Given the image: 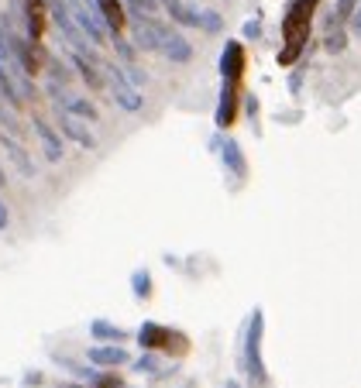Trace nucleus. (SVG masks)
<instances>
[{
	"label": "nucleus",
	"instance_id": "obj_32",
	"mask_svg": "<svg viewBox=\"0 0 361 388\" xmlns=\"http://www.w3.org/2000/svg\"><path fill=\"white\" fill-rule=\"evenodd\" d=\"M351 31H355V35L361 38V4L355 7V14H351Z\"/></svg>",
	"mask_w": 361,
	"mask_h": 388
},
{
	"label": "nucleus",
	"instance_id": "obj_8",
	"mask_svg": "<svg viewBox=\"0 0 361 388\" xmlns=\"http://www.w3.org/2000/svg\"><path fill=\"white\" fill-rule=\"evenodd\" d=\"M86 361L93 368H124L131 365V354L124 350V344H93L86 350Z\"/></svg>",
	"mask_w": 361,
	"mask_h": 388
},
{
	"label": "nucleus",
	"instance_id": "obj_24",
	"mask_svg": "<svg viewBox=\"0 0 361 388\" xmlns=\"http://www.w3.org/2000/svg\"><path fill=\"white\" fill-rule=\"evenodd\" d=\"M358 4L361 0H338V7H334V14H330V28H341L344 21H351V14H355Z\"/></svg>",
	"mask_w": 361,
	"mask_h": 388
},
{
	"label": "nucleus",
	"instance_id": "obj_18",
	"mask_svg": "<svg viewBox=\"0 0 361 388\" xmlns=\"http://www.w3.org/2000/svg\"><path fill=\"white\" fill-rule=\"evenodd\" d=\"M90 337L100 340V344H124V340H131V333L124 330V327L107 323V320H93V323H90Z\"/></svg>",
	"mask_w": 361,
	"mask_h": 388
},
{
	"label": "nucleus",
	"instance_id": "obj_5",
	"mask_svg": "<svg viewBox=\"0 0 361 388\" xmlns=\"http://www.w3.org/2000/svg\"><path fill=\"white\" fill-rule=\"evenodd\" d=\"M69 7V14H73V21L83 28V35L93 41V45H103V41H110V31H107V24H103V18L97 14V7H86L83 0H69L66 4Z\"/></svg>",
	"mask_w": 361,
	"mask_h": 388
},
{
	"label": "nucleus",
	"instance_id": "obj_6",
	"mask_svg": "<svg viewBox=\"0 0 361 388\" xmlns=\"http://www.w3.org/2000/svg\"><path fill=\"white\" fill-rule=\"evenodd\" d=\"M165 28H169V24H162V21H155V18H131L135 48H141V52H159Z\"/></svg>",
	"mask_w": 361,
	"mask_h": 388
},
{
	"label": "nucleus",
	"instance_id": "obj_20",
	"mask_svg": "<svg viewBox=\"0 0 361 388\" xmlns=\"http://www.w3.org/2000/svg\"><path fill=\"white\" fill-rule=\"evenodd\" d=\"M131 292H135V299H152V272L148 268H135L131 272Z\"/></svg>",
	"mask_w": 361,
	"mask_h": 388
},
{
	"label": "nucleus",
	"instance_id": "obj_36",
	"mask_svg": "<svg viewBox=\"0 0 361 388\" xmlns=\"http://www.w3.org/2000/svg\"><path fill=\"white\" fill-rule=\"evenodd\" d=\"M59 388H83L80 382H59Z\"/></svg>",
	"mask_w": 361,
	"mask_h": 388
},
{
	"label": "nucleus",
	"instance_id": "obj_7",
	"mask_svg": "<svg viewBox=\"0 0 361 388\" xmlns=\"http://www.w3.org/2000/svg\"><path fill=\"white\" fill-rule=\"evenodd\" d=\"M238 107H241V83H227V79H224L221 103H217V114H214V120H217L221 131H227V127L238 120Z\"/></svg>",
	"mask_w": 361,
	"mask_h": 388
},
{
	"label": "nucleus",
	"instance_id": "obj_29",
	"mask_svg": "<svg viewBox=\"0 0 361 388\" xmlns=\"http://www.w3.org/2000/svg\"><path fill=\"white\" fill-rule=\"evenodd\" d=\"M114 48H117V56L120 62H135V41H127V38H120V35H114Z\"/></svg>",
	"mask_w": 361,
	"mask_h": 388
},
{
	"label": "nucleus",
	"instance_id": "obj_3",
	"mask_svg": "<svg viewBox=\"0 0 361 388\" xmlns=\"http://www.w3.org/2000/svg\"><path fill=\"white\" fill-rule=\"evenodd\" d=\"M138 344L141 350H169L172 357H186L189 354V337L182 330H172V327H162V323H141L138 327Z\"/></svg>",
	"mask_w": 361,
	"mask_h": 388
},
{
	"label": "nucleus",
	"instance_id": "obj_25",
	"mask_svg": "<svg viewBox=\"0 0 361 388\" xmlns=\"http://www.w3.org/2000/svg\"><path fill=\"white\" fill-rule=\"evenodd\" d=\"M90 385L93 388H124V378H120L117 371H97V378H93V382H90Z\"/></svg>",
	"mask_w": 361,
	"mask_h": 388
},
{
	"label": "nucleus",
	"instance_id": "obj_31",
	"mask_svg": "<svg viewBox=\"0 0 361 388\" xmlns=\"http://www.w3.org/2000/svg\"><path fill=\"white\" fill-rule=\"evenodd\" d=\"M11 227V210H7V203L0 199V231H7Z\"/></svg>",
	"mask_w": 361,
	"mask_h": 388
},
{
	"label": "nucleus",
	"instance_id": "obj_16",
	"mask_svg": "<svg viewBox=\"0 0 361 388\" xmlns=\"http://www.w3.org/2000/svg\"><path fill=\"white\" fill-rule=\"evenodd\" d=\"M221 158H224V169L231 175H238V179H244L248 175V158H244V152H241V145L234 141V137H227L221 145Z\"/></svg>",
	"mask_w": 361,
	"mask_h": 388
},
{
	"label": "nucleus",
	"instance_id": "obj_35",
	"mask_svg": "<svg viewBox=\"0 0 361 388\" xmlns=\"http://www.w3.org/2000/svg\"><path fill=\"white\" fill-rule=\"evenodd\" d=\"M300 83H303V73H293V79H289V90H293V93H300Z\"/></svg>",
	"mask_w": 361,
	"mask_h": 388
},
{
	"label": "nucleus",
	"instance_id": "obj_23",
	"mask_svg": "<svg viewBox=\"0 0 361 388\" xmlns=\"http://www.w3.org/2000/svg\"><path fill=\"white\" fill-rule=\"evenodd\" d=\"M131 371H138V374H159V354L155 350H145L138 361H131Z\"/></svg>",
	"mask_w": 361,
	"mask_h": 388
},
{
	"label": "nucleus",
	"instance_id": "obj_2",
	"mask_svg": "<svg viewBox=\"0 0 361 388\" xmlns=\"http://www.w3.org/2000/svg\"><path fill=\"white\" fill-rule=\"evenodd\" d=\"M261 333H265V313L261 306L251 310L248 320V333H244V374L251 388H268V371H265V357H261Z\"/></svg>",
	"mask_w": 361,
	"mask_h": 388
},
{
	"label": "nucleus",
	"instance_id": "obj_12",
	"mask_svg": "<svg viewBox=\"0 0 361 388\" xmlns=\"http://www.w3.org/2000/svg\"><path fill=\"white\" fill-rule=\"evenodd\" d=\"M35 135H38L41 141V152H45V158L48 162H62V155H66V145H62V135L45 120V117H35Z\"/></svg>",
	"mask_w": 361,
	"mask_h": 388
},
{
	"label": "nucleus",
	"instance_id": "obj_33",
	"mask_svg": "<svg viewBox=\"0 0 361 388\" xmlns=\"http://www.w3.org/2000/svg\"><path fill=\"white\" fill-rule=\"evenodd\" d=\"M24 385H41V371H28L24 374Z\"/></svg>",
	"mask_w": 361,
	"mask_h": 388
},
{
	"label": "nucleus",
	"instance_id": "obj_19",
	"mask_svg": "<svg viewBox=\"0 0 361 388\" xmlns=\"http://www.w3.org/2000/svg\"><path fill=\"white\" fill-rule=\"evenodd\" d=\"M0 100H4L11 110H21V107H24V97H21L18 83H14V76L7 73V65H4V62H0Z\"/></svg>",
	"mask_w": 361,
	"mask_h": 388
},
{
	"label": "nucleus",
	"instance_id": "obj_22",
	"mask_svg": "<svg viewBox=\"0 0 361 388\" xmlns=\"http://www.w3.org/2000/svg\"><path fill=\"white\" fill-rule=\"evenodd\" d=\"M56 361H59L62 368H66L69 374H73V378H80V382H93V378H97V368H86V365H76L73 357H56Z\"/></svg>",
	"mask_w": 361,
	"mask_h": 388
},
{
	"label": "nucleus",
	"instance_id": "obj_1",
	"mask_svg": "<svg viewBox=\"0 0 361 388\" xmlns=\"http://www.w3.org/2000/svg\"><path fill=\"white\" fill-rule=\"evenodd\" d=\"M320 0H289L286 14H282V52L279 65H296L310 41V28H313V11Z\"/></svg>",
	"mask_w": 361,
	"mask_h": 388
},
{
	"label": "nucleus",
	"instance_id": "obj_11",
	"mask_svg": "<svg viewBox=\"0 0 361 388\" xmlns=\"http://www.w3.org/2000/svg\"><path fill=\"white\" fill-rule=\"evenodd\" d=\"M0 148H4L7 162H11V165H14V169H18V172L24 175V179H35V175H38V169H35L31 155H28V152L21 148L18 137H14V135H0Z\"/></svg>",
	"mask_w": 361,
	"mask_h": 388
},
{
	"label": "nucleus",
	"instance_id": "obj_14",
	"mask_svg": "<svg viewBox=\"0 0 361 388\" xmlns=\"http://www.w3.org/2000/svg\"><path fill=\"white\" fill-rule=\"evenodd\" d=\"M97 14L103 18L107 31H110V38L127 28V7H124V0H97Z\"/></svg>",
	"mask_w": 361,
	"mask_h": 388
},
{
	"label": "nucleus",
	"instance_id": "obj_10",
	"mask_svg": "<svg viewBox=\"0 0 361 388\" xmlns=\"http://www.w3.org/2000/svg\"><path fill=\"white\" fill-rule=\"evenodd\" d=\"M244 65H248L244 45H241V41H227L224 52H221V79H227V83H241Z\"/></svg>",
	"mask_w": 361,
	"mask_h": 388
},
{
	"label": "nucleus",
	"instance_id": "obj_37",
	"mask_svg": "<svg viewBox=\"0 0 361 388\" xmlns=\"http://www.w3.org/2000/svg\"><path fill=\"white\" fill-rule=\"evenodd\" d=\"M224 388H241V385H238V382H234V378H231V382H227V385H224Z\"/></svg>",
	"mask_w": 361,
	"mask_h": 388
},
{
	"label": "nucleus",
	"instance_id": "obj_4",
	"mask_svg": "<svg viewBox=\"0 0 361 388\" xmlns=\"http://www.w3.org/2000/svg\"><path fill=\"white\" fill-rule=\"evenodd\" d=\"M100 65V73L103 79H107V90H110V97L117 100V107L120 110H127V114H138L141 107H145V97L138 93V86H131L127 83V76L120 73V65H114V62H97Z\"/></svg>",
	"mask_w": 361,
	"mask_h": 388
},
{
	"label": "nucleus",
	"instance_id": "obj_17",
	"mask_svg": "<svg viewBox=\"0 0 361 388\" xmlns=\"http://www.w3.org/2000/svg\"><path fill=\"white\" fill-rule=\"evenodd\" d=\"M159 4L169 11V18L176 21L179 28H200V7H189L182 0H159Z\"/></svg>",
	"mask_w": 361,
	"mask_h": 388
},
{
	"label": "nucleus",
	"instance_id": "obj_34",
	"mask_svg": "<svg viewBox=\"0 0 361 388\" xmlns=\"http://www.w3.org/2000/svg\"><path fill=\"white\" fill-rule=\"evenodd\" d=\"M244 107H248V114L251 117H258V100L255 97H244Z\"/></svg>",
	"mask_w": 361,
	"mask_h": 388
},
{
	"label": "nucleus",
	"instance_id": "obj_13",
	"mask_svg": "<svg viewBox=\"0 0 361 388\" xmlns=\"http://www.w3.org/2000/svg\"><path fill=\"white\" fill-rule=\"evenodd\" d=\"M162 56L169 58V62H176V65H186L189 58H193V45L182 38L176 28H165V35H162Z\"/></svg>",
	"mask_w": 361,
	"mask_h": 388
},
{
	"label": "nucleus",
	"instance_id": "obj_9",
	"mask_svg": "<svg viewBox=\"0 0 361 388\" xmlns=\"http://www.w3.org/2000/svg\"><path fill=\"white\" fill-rule=\"evenodd\" d=\"M59 135L62 137H69L73 145H80V148H86V152H93L97 148V137L90 135V127L83 124L80 117H73V114H66V110H59Z\"/></svg>",
	"mask_w": 361,
	"mask_h": 388
},
{
	"label": "nucleus",
	"instance_id": "obj_27",
	"mask_svg": "<svg viewBox=\"0 0 361 388\" xmlns=\"http://www.w3.org/2000/svg\"><path fill=\"white\" fill-rule=\"evenodd\" d=\"M200 28L206 31V35H217V31L224 28L221 14H217V11H200Z\"/></svg>",
	"mask_w": 361,
	"mask_h": 388
},
{
	"label": "nucleus",
	"instance_id": "obj_15",
	"mask_svg": "<svg viewBox=\"0 0 361 388\" xmlns=\"http://www.w3.org/2000/svg\"><path fill=\"white\" fill-rule=\"evenodd\" d=\"M69 62L76 65V73L83 76V83H86L90 90H103V86H107V79H103L100 65H97L93 58H86V56H80V52H73V48H69Z\"/></svg>",
	"mask_w": 361,
	"mask_h": 388
},
{
	"label": "nucleus",
	"instance_id": "obj_28",
	"mask_svg": "<svg viewBox=\"0 0 361 388\" xmlns=\"http://www.w3.org/2000/svg\"><path fill=\"white\" fill-rule=\"evenodd\" d=\"M0 62H4V65H11V62H14V52H11V35H7L4 21H0ZM14 65H18V62H14Z\"/></svg>",
	"mask_w": 361,
	"mask_h": 388
},
{
	"label": "nucleus",
	"instance_id": "obj_21",
	"mask_svg": "<svg viewBox=\"0 0 361 388\" xmlns=\"http://www.w3.org/2000/svg\"><path fill=\"white\" fill-rule=\"evenodd\" d=\"M124 7H127L131 18H155L159 0H124Z\"/></svg>",
	"mask_w": 361,
	"mask_h": 388
},
{
	"label": "nucleus",
	"instance_id": "obj_30",
	"mask_svg": "<svg viewBox=\"0 0 361 388\" xmlns=\"http://www.w3.org/2000/svg\"><path fill=\"white\" fill-rule=\"evenodd\" d=\"M244 38H261V21L258 18L244 21Z\"/></svg>",
	"mask_w": 361,
	"mask_h": 388
},
{
	"label": "nucleus",
	"instance_id": "obj_26",
	"mask_svg": "<svg viewBox=\"0 0 361 388\" xmlns=\"http://www.w3.org/2000/svg\"><path fill=\"white\" fill-rule=\"evenodd\" d=\"M323 48H327V52H344V48H347V35H344V28H330V31H327V41H323Z\"/></svg>",
	"mask_w": 361,
	"mask_h": 388
}]
</instances>
